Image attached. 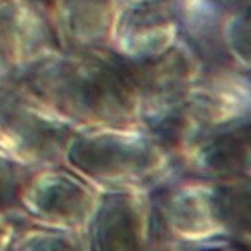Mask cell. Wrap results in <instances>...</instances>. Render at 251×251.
Masks as SVG:
<instances>
[{
	"label": "cell",
	"instance_id": "obj_1",
	"mask_svg": "<svg viewBox=\"0 0 251 251\" xmlns=\"http://www.w3.org/2000/svg\"><path fill=\"white\" fill-rule=\"evenodd\" d=\"M16 76L75 129L141 123L137 95L107 49L54 50Z\"/></svg>",
	"mask_w": 251,
	"mask_h": 251
},
{
	"label": "cell",
	"instance_id": "obj_2",
	"mask_svg": "<svg viewBox=\"0 0 251 251\" xmlns=\"http://www.w3.org/2000/svg\"><path fill=\"white\" fill-rule=\"evenodd\" d=\"M62 165L99 193H153L179 173L169 145L141 123L75 129Z\"/></svg>",
	"mask_w": 251,
	"mask_h": 251
},
{
	"label": "cell",
	"instance_id": "obj_3",
	"mask_svg": "<svg viewBox=\"0 0 251 251\" xmlns=\"http://www.w3.org/2000/svg\"><path fill=\"white\" fill-rule=\"evenodd\" d=\"M249 183V177H171L151 193L163 243L195 247L233 239L251 245Z\"/></svg>",
	"mask_w": 251,
	"mask_h": 251
},
{
	"label": "cell",
	"instance_id": "obj_4",
	"mask_svg": "<svg viewBox=\"0 0 251 251\" xmlns=\"http://www.w3.org/2000/svg\"><path fill=\"white\" fill-rule=\"evenodd\" d=\"M75 127L36 99L18 76L0 78V147L20 167L34 171L58 165Z\"/></svg>",
	"mask_w": 251,
	"mask_h": 251
},
{
	"label": "cell",
	"instance_id": "obj_5",
	"mask_svg": "<svg viewBox=\"0 0 251 251\" xmlns=\"http://www.w3.org/2000/svg\"><path fill=\"white\" fill-rule=\"evenodd\" d=\"M100 193L67 165L28 171L14 205L32 225L87 231Z\"/></svg>",
	"mask_w": 251,
	"mask_h": 251
},
{
	"label": "cell",
	"instance_id": "obj_6",
	"mask_svg": "<svg viewBox=\"0 0 251 251\" xmlns=\"http://www.w3.org/2000/svg\"><path fill=\"white\" fill-rule=\"evenodd\" d=\"M85 233L91 251H157L165 245L151 193H100Z\"/></svg>",
	"mask_w": 251,
	"mask_h": 251
},
{
	"label": "cell",
	"instance_id": "obj_7",
	"mask_svg": "<svg viewBox=\"0 0 251 251\" xmlns=\"http://www.w3.org/2000/svg\"><path fill=\"white\" fill-rule=\"evenodd\" d=\"M249 117L209 129L175 151L181 175L203 179H239L251 173Z\"/></svg>",
	"mask_w": 251,
	"mask_h": 251
},
{
	"label": "cell",
	"instance_id": "obj_8",
	"mask_svg": "<svg viewBox=\"0 0 251 251\" xmlns=\"http://www.w3.org/2000/svg\"><path fill=\"white\" fill-rule=\"evenodd\" d=\"M12 251H91L85 231H67L28 223L18 233Z\"/></svg>",
	"mask_w": 251,
	"mask_h": 251
},
{
	"label": "cell",
	"instance_id": "obj_9",
	"mask_svg": "<svg viewBox=\"0 0 251 251\" xmlns=\"http://www.w3.org/2000/svg\"><path fill=\"white\" fill-rule=\"evenodd\" d=\"M26 169L20 167L6 151L0 147V207H10L16 201V193L26 177Z\"/></svg>",
	"mask_w": 251,
	"mask_h": 251
},
{
	"label": "cell",
	"instance_id": "obj_10",
	"mask_svg": "<svg viewBox=\"0 0 251 251\" xmlns=\"http://www.w3.org/2000/svg\"><path fill=\"white\" fill-rule=\"evenodd\" d=\"M30 221L23 215V211L16 205L0 207V251H12L18 233Z\"/></svg>",
	"mask_w": 251,
	"mask_h": 251
},
{
	"label": "cell",
	"instance_id": "obj_11",
	"mask_svg": "<svg viewBox=\"0 0 251 251\" xmlns=\"http://www.w3.org/2000/svg\"><path fill=\"white\" fill-rule=\"evenodd\" d=\"M185 249H189V251H249V245H243L233 239H221V241H211V243L185 247Z\"/></svg>",
	"mask_w": 251,
	"mask_h": 251
},
{
	"label": "cell",
	"instance_id": "obj_12",
	"mask_svg": "<svg viewBox=\"0 0 251 251\" xmlns=\"http://www.w3.org/2000/svg\"><path fill=\"white\" fill-rule=\"evenodd\" d=\"M157 251H189V249H185V247H179V245H163L161 249Z\"/></svg>",
	"mask_w": 251,
	"mask_h": 251
}]
</instances>
